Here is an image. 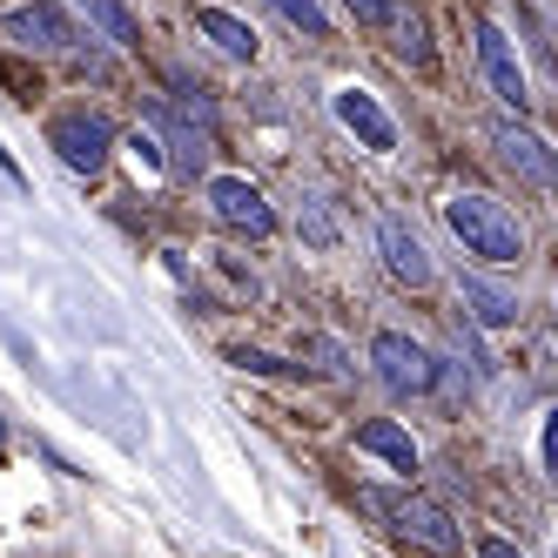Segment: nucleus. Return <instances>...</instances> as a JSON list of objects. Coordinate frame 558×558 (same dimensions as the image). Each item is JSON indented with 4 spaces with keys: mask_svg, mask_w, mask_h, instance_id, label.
<instances>
[{
    "mask_svg": "<svg viewBox=\"0 0 558 558\" xmlns=\"http://www.w3.org/2000/svg\"><path fill=\"white\" fill-rule=\"evenodd\" d=\"M384 525L397 532V538H411V545H424V551H458L464 545V532H458V518L445 511V505H430V498H417V492H356Z\"/></svg>",
    "mask_w": 558,
    "mask_h": 558,
    "instance_id": "nucleus-1",
    "label": "nucleus"
},
{
    "mask_svg": "<svg viewBox=\"0 0 558 558\" xmlns=\"http://www.w3.org/2000/svg\"><path fill=\"white\" fill-rule=\"evenodd\" d=\"M445 222H451V235L471 250V256H485V263H518V222L492 203V195H451L445 203Z\"/></svg>",
    "mask_w": 558,
    "mask_h": 558,
    "instance_id": "nucleus-2",
    "label": "nucleus"
},
{
    "mask_svg": "<svg viewBox=\"0 0 558 558\" xmlns=\"http://www.w3.org/2000/svg\"><path fill=\"white\" fill-rule=\"evenodd\" d=\"M48 148L61 155V162L74 169V175H95L101 162H108V148H114V129L101 122V114H54L48 122Z\"/></svg>",
    "mask_w": 558,
    "mask_h": 558,
    "instance_id": "nucleus-3",
    "label": "nucleus"
},
{
    "mask_svg": "<svg viewBox=\"0 0 558 558\" xmlns=\"http://www.w3.org/2000/svg\"><path fill=\"white\" fill-rule=\"evenodd\" d=\"M371 364H377V377H384L390 390H411V397L437 384L430 350H424V343H411V337H397V330H384V337L371 343Z\"/></svg>",
    "mask_w": 558,
    "mask_h": 558,
    "instance_id": "nucleus-4",
    "label": "nucleus"
},
{
    "mask_svg": "<svg viewBox=\"0 0 558 558\" xmlns=\"http://www.w3.org/2000/svg\"><path fill=\"white\" fill-rule=\"evenodd\" d=\"M477 61H485V82H492V95L505 101V108H518L525 114V68H518V54H511V41L498 34V21H477Z\"/></svg>",
    "mask_w": 558,
    "mask_h": 558,
    "instance_id": "nucleus-5",
    "label": "nucleus"
},
{
    "mask_svg": "<svg viewBox=\"0 0 558 558\" xmlns=\"http://www.w3.org/2000/svg\"><path fill=\"white\" fill-rule=\"evenodd\" d=\"M209 203H216V216H222L229 229H250V235H269V229H276V209L263 203V189L243 182V175H216V182H209Z\"/></svg>",
    "mask_w": 558,
    "mask_h": 558,
    "instance_id": "nucleus-6",
    "label": "nucleus"
},
{
    "mask_svg": "<svg viewBox=\"0 0 558 558\" xmlns=\"http://www.w3.org/2000/svg\"><path fill=\"white\" fill-rule=\"evenodd\" d=\"M492 148L505 155V169H518L525 182H538V189H551L558 182V155L532 135V129H518V122H498L492 129Z\"/></svg>",
    "mask_w": 558,
    "mask_h": 558,
    "instance_id": "nucleus-7",
    "label": "nucleus"
},
{
    "mask_svg": "<svg viewBox=\"0 0 558 558\" xmlns=\"http://www.w3.org/2000/svg\"><path fill=\"white\" fill-rule=\"evenodd\" d=\"M337 122H343L356 142H364V148H377V155L397 148V129H390V114L377 108L371 88H343V95H337Z\"/></svg>",
    "mask_w": 558,
    "mask_h": 558,
    "instance_id": "nucleus-8",
    "label": "nucleus"
},
{
    "mask_svg": "<svg viewBox=\"0 0 558 558\" xmlns=\"http://www.w3.org/2000/svg\"><path fill=\"white\" fill-rule=\"evenodd\" d=\"M8 41H21V48H74V27H68V14L54 0H34V8L8 14Z\"/></svg>",
    "mask_w": 558,
    "mask_h": 558,
    "instance_id": "nucleus-9",
    "label": "nucleus"
},
{
    "mask_svg": "<svg viewBox=\"0 0 558 558\" xmlns=\"http://www.w3.org/2000/svg\"><path fill=\"white\" fill-rule=\"evenodd\" d=\"M377 250H384V263H390V276L397 283H411V290H424L430 283V256H424V243L397 222V216H384L377 222Z\"/></svg>",
    "mask_w": 558,
    "mask_h": 558,
    "instance_id": "nucleus-10",
    "label": "nucleus"
},
{
    "mask_svg": "<svg viewBox=\"0 0 558 558\" xmlns=\"http://www.w3.org/2000/svg\"><path fill=\"white\" fill-rule=\"evenodd\" d=\"M195 34H209V41L229 54V61H256V27L250 21H235V14H222V8H195Z\"/></svg>",
    "mask_w": 558,
    "mask_h": 558,
    "instance_id": "nucleus-11",
    "label": "nucleus"
},
{
    "mask_svg": "<svg viewBox=\"0 0 558 558\" xmlns=\"http://www.w3.org/2000/svg\"><path fill=\"white\" fill-rule=\"evenodd\" d=\"M356 451H371V458H384V464H397V471H417V445H411V437L404 430H397L390 417H371L364 430H356Z\"/></svg>",
    "mask_w": 558,
    "mask_h": 558,
    "instance_id": "nucleus-12",
    "label": "nucleus"
},
{
    "mask_svg": "<svg viewBox=\"0 0 558 558\" xmlns=\"http://www.w3.org/2000/svg\"><path fill=\"white\" fill-rule=\"evenodd\" d=\"M82 8H88V21L108 34L114 48H142V27H135V14L122 8V0H82Z\"/></svg>",
    "mask_w": 558,
    "mask_h": 558,
    "instance_id": "nucleus-13",
    "label": "nucleus"
},
{
    "mask_svg": "<svg viewBox=\"0 0 558 558\" xmlns=\"http://www.w3.org/2000/svg\"><path fill=\"white\" fill-rule=\"evenodd\" d=\"M464 296L477 303V324H511V316H518V303L505 290H492L485 276H464Z\"/></svg>",
    "mask_w": 558,
    "mask_h": 558,
    "instance_id": "nucleus-14",
    "label": "nucleus"
},
{
    "mask_svg": "<svg viewBox=\"0 0 558 558\" xmlns=\"http://www.w3.org/2000/svg\"><path fill=\"white\" fill-rule=\"evenodd\" d=\"M269 8L283 14V21H290L296 34H310V41H330V14L316 8V0H269Z\"/></svg>",
    "mask_w": 558,
    "mask_h": 558,
    "instance_id": "nucleus-15",
    "label": "nucleus"
},
{
    "mask_svg": "<svg viewBox=\"0 0 558 558\" xmlns=\"http://www.w3.org/2000/svg\"><path fill=\"white\" fill-rule=\"evenodd\" d=\"M343 8L364 21V27H397V8H390V0H343Z\"/></svg>",
    "mask_w": 558,
    "mask_h": 558,
    "instance_id": "nucleus-16",
    "label": "nucleus"
},
{
    "mask_svg": "<svg viewBox=\"0 0 558 558\" xmlns=\"http://www.w3.org/2000/svg\"><path fill=\"white\" fill-rule=\"evenodd\" d=\"M229 364H235V371H256V377H276V371H290L283 356H269V350H235Z\"/></svg>",
    "mask_w": 558,
    "mask_h": 558,
    "instance_id": "nucleus-17",
    "label": "nucleus"
},
{
    "mask_svg": "<svg viewBox=\"0 0 558 558\" xmlns=\"http://www.w3.org/2000/svg\"><path fill=\"white\" fill-rule=\"evenodd\" d=\"M397 34H404V41H397V48H404V61L430 68V48H424V27H417V21H397Z\"/></svg>",
    "mask_w": 558,
    "mask_h": 558,
    "instance_id": "nucleus-18",
    "label": "nucleus"
},
{
    "mask_svg": "<svg viewBox=\"0 0 558 558\" xmlns=\"http://www.w3.org/2000/svg\"><path fill=\"white\" fill-rule=\"evenodd\" d=\"M303 235H310V243H337V222H330L324 209H310V216H303Z\"/></svg>",
    "mask_w": 558,
    "mask_h": 558,
    "instance_id": "nucleus-19",
    "label": "nucleus"
},
{
    "mask_svg": "<svg viewBox=\"0 0 558 558\" xmlns=\"http://www.w3.org/2000/svg\"><path fill=\"white\" fill-rule=\"evenodd\" d=\"M545 471H551V477H558V411H551V417H545Z\"/></svg>",
    "mask_w": 558,
    "mask_h": 558,
    "instance_id": "nucleus-20",
    "label": "nucleus"
},
{
    "mask_svg": "<svg viewBox=\"0 0 558 558\" xmlns=\"http://www.w3.org/2000/svg\"><path fill=\"white\" fill-rule=\"evenodd\" d=\"M477 558H525V551L505 545V538H477Z\"/></svg>",
    "mask_w": 558,
    "mask_h": 558,
    "instance_id": "nucleus-21",
    "label": "nucleus"
}]
</instances>
